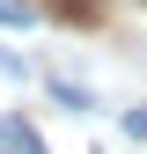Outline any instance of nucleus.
Here are the masks:
<instances>
[{
  "label": "nucleus",
  "mask_w": 147,
  "mask_h": 154,
  "mask_svg": "<svg viewBox=\"0 0 147 154\" xmlns=\"http://www.w3.org/2000/svg\"><path fill=\"white\" fill-rule=\"evenodd\" d=\"M0 147H15V154H44V147H37V132H30L22 118H0Z\"/></svg>",
  "instance_id": "1"
},
{
  "label": "nucleus",
  "mask_w": 147,
  "mask_h": 154,
  "mask_svg": "<svg viewBox=\"0 0 147 154\" xmlns=\"http://www.w3.org/2000/svg\"><path fill=\"white\" fill-rule=\"evenodd\" d=\"M0 22H8V29H30L37 22V0H0Z\"/></svg>",
  "instance_id": "2"
},
{
  "label": "nucleus",
  "mask_w": 147,
  "mask_h": 154,
  "mask_svg": "<svg viewBox=\"0 0 147 154\" xmlns=\"http://www.w3.org/2000/svg\"><path fill=\"white\" fill-rule=\"evenodd\" d=\"M52 95H59L66 110H96V95H88V88H74V81H52Z\"/></svg>",
  "instance_id": "3"
},
{
  "label": "nucleus",
  "mask_w": 147,
  "mask_h": 154,
  "mask_svg": "<svg viewBox=\"0 0 147 154\" xmlns=\"http://www.w3.org/2000/svg\"><path fill=\"white\" fill-rule=\"evenodd\" d=\"M125 132H140V140H147V110H133V118H125Z\"/></svg>",
  "instance_id": "4"
}]
</instances>
